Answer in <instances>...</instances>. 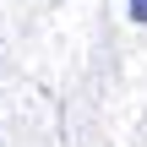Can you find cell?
I'll list each match as a JSON object with an SVG mask.
<instances>
[{
  "mask_svg": "<svg viewBox=\"0 0 147 147\" xmlns=\"http://www.w3.org/2000/svg\"><path fill=\"white\" fill-rule=\"evenodd\" d=\"M131 5V22H147V0H125Z\"/></svg>",
  "mask_w": 147,
  "mask_h": 147,
  "instance_id": "obj_1",
  "label": "cell"
}]
</instances>
